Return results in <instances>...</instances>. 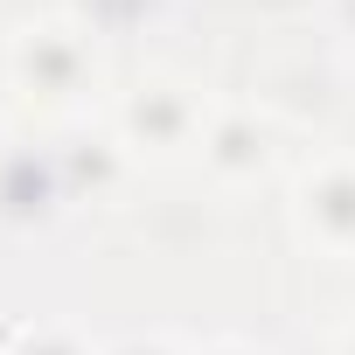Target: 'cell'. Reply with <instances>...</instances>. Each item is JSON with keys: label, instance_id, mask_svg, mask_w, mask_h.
I'll use <instances>...</instances> for the list:
<instances>
[{"label": "cell", "instance_id": "1", "mask_svg": "<svg viewBox=\"0 0 355 355\" xmlns=\"http://www.w3.org/2000/svg\"><path fill=\"white\" fill-rule=\"evenodd\" d=\"M306 230L327 244H355V167H327L306 182Z\"/></svg>", "mask_w": 355, "mask_h": 355}, {"label": "cell", "instance_id": "9", "mask_svg": "<svg viewBox=\"0 0 355 355\" xmlns=\"http://www.w3.org/2000/svg\"><path fill=\"white\" fill-rule=\"evenodd\" d=\"M341 355H355V334H348V348H341Z\"/></svg>", "mask_w": 355, "mask_h": 355}, {"label": "cell", "instance_id": "8", "mask_svg": "<svg viewBox=\"0 0 355 355\" xmlns=\"http://www.w3.org/2000/svg\"><path fill=\"white\" fill-rule=\"evenodd\" d=\"M209 355H258V348H237V341H223V348H209Z\"/></svg>", "mask_w": 355, "mask_h": 355}, {"label": "cell", "instance_id": "7", "mask_svg": "<svg viewBox=\"0 0 355 355\" xmlns=\"http://www.w3.org/2000/svg\"><path fill=\"white\" fill-rule=\"evenodd\" d=\"M341 28H348V35H355V0H341Z\"/></svg>", "mask_w": 355, "mask_h": 355}, {"label": "cell", "instance_id": "4", "mask_svg": "<svg viewBox=\"0 0 355 355\" xmlns=\"http://www.w3.org/2000/svg\"><path fill=\"white\" fill-rule=\"evenodd\" d=\"M209 160L230 167V174L258 167V160H265V125H251V119H223V125L209 132Z\"/></svg>", "mask_w": 355, "mask_h": 355}, {"label": "cell", "instance_id": "3", "mask_svg": "<svg viewBox=\"0 0 355 355\" xmlns=\"http://www.w3.org/2000/svg\"><path fill=\"white\" fill-rule=\"evenodd\" d=\"M35 63H42V91H63V84H77V70H84V56H77V42H70L63 28H42V35L21 42V70H35Z\"/></svg>", "mask_w": 355, "mask_h": 355}, {"label": "cell", "instance_id": "2", "mask_svg": "<svg viewBox=\"0 0 355 355\" xmlns=\"http://www.w3.org/2000/svg\"><path fill=\"white\" fill-rule=\"evenodd\" d=\"M189 125H196V112H189V98L174 91V84H153V91L132 105V132H139L146 146H182Z\"/></svg>", "mask_w": 355, "mask_h": 355}, {"label": "cell", "instance_id": "6", "mask_svg": "<svg viewBox=\"0 0 355 355\" xmlns=\"http://www.w3.org/2000/svg\"><path fill=\"white\" fill-rule=\"evenodd\" d=\"M119 355H167V348H160V341H125Z\"/></svg>", "mask_w": 355, "mask_h": 355}, {"label": "cell", "instance_id": "5", "mask_svg": "<svg viewBox=\"0 0 355 355\" xmlns=\"http://www.w3.org/2000/svg\"><path fill=\"white\" fill-rule=\"evenodd\" d=\"M21 355H84V348H77V334L42 327V334H28V348H21Z\"/></svg>", "mask_w": 355, "mask_h": 355}]
</instances>
